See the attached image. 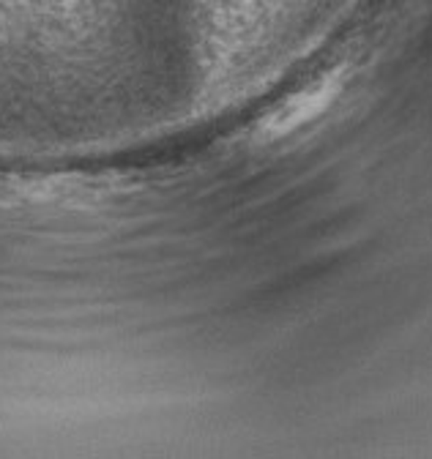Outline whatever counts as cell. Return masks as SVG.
<instances>
[{"label": "cell", "instance_id": "1", "mask_svg": "<svg viewBox=\"0 0 432 459\" xmlns=\"http://www.w3.org/2000/svg\"><path fill=\"white\" fill-rule=\"evenodd\" d=\"M334 96V88L332 85H320L298 99H293L288 107H282L272 121H268V134H285L296 126H301L304 121H309L312 115H317L323 107H326Z\"/></svg>", "mask_w": 432, "mask_h": 459}]
</instances>
